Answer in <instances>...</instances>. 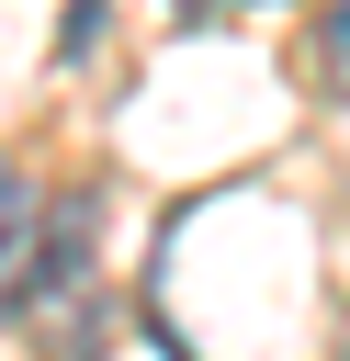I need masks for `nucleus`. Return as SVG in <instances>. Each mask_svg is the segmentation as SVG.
Here are the masks:
<instances>
[{
	"instance_id": "nucleus-1",
	"label": "nucleus",
	"mask_w": 350,
	"mask_h": 361,
	"mask_svg": "<svg viewBox=\"0 0 350 361\" xmlns=\"http://www.w3.org/2000/svg\"><path fill=\"white\" fill-rule=\"evenodd\" d=\"M23 271H34V192H23V169L0 158V293H23Z\"/></svg>"
},
{
	"instance_id": "nucleus-2",
	"label": "nucleus",
	"mask_w": 350,
	"mask_h": 361,
	"mask_svg": "<svg viewBox=\"0 0 350 361\" xmlns=\"http://www.w3.org/2000/svg\"><path fill=\"white\" fill-rule=\"evenodd\" d=\"M316 79L350 102V0H327V23H316Z\"/></svg>"
},
{
	"instance_id": "nucleus-3",
	"label": "nucleus",
	"mask_w": 350,
	"mask_h": 361,
	"mask_svg": "<svg viewBox=\"0 0 350 361\" xmlns=\"http://www.w3.org/2000/svg\"><path fill=\"white\" fill-rule=\"evenodd\" d=\"M181 11H226V0H181Z\"/></svg>"
}]
</instances>
